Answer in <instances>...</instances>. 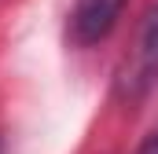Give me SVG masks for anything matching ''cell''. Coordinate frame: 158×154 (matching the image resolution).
<instances>
[{"label": "cell", "instance_id": "cell-3", "mask_svg": "<svg viewBox=\"0 0 158 154\" xmlns=\"http://www.w3.org/2000/svg\"><path fill=\"white\" fill-rule=\"evenodd\" d=\"M132 154H158V128H151V132L143 136V143H140Z\"/></svg>", "mask_w": 158, "mask_h": 154}, {"label": "cell", "instance_id": "cell-2", "mask_svg": "<svg viewBox=\"0 0 158 154\" xmlns=\"http://www.w3.org/2000/svg\"><path fill=\"white\" fill-rule=\"evenodd\" d=\"M129 0H77L66 18V37L77 48H96L118 30Z\"/></svg>", "mask_w": 158, "mask_h": 154}, {"label": "cell", "instance_id": "cell-1", "mask_svg": "<svg viewBox=\"0 0 158 154\" xmlns=\"http://www.w3.org/2000/svg\"><path fill=\"white\" fill-rule=\"evenodd\" d=\"M155 88H158V0H151L132 33L129 51L121 55L114 70V99L136 107Z\"/></svg>", "mask_w": 158, "mask_h": 154}]
</instances>
